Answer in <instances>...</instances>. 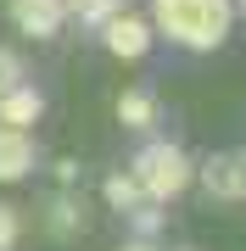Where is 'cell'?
<instances>
[{"label":"cell","mask_w":246,"mask_h":251,"mask_svg":"<svg viewBox=\"0 0 246 251\" xmlns=\"http://www.w3.org/2000/svg\"><path fill=\"white\" fill-rule=\"evenodd\" d=\"M11 90H23V62L11 50H0V95H11Z\"/></svg>","instance_id":"cell-10"},{"label":"cell","mask_w":246,"mask_h":251,"mask_svg":"<svg viewBox=\"0 0 246 251\" xmlns=\"http://www.w3.org/2000/svg\"><path fill=\"white\" fill-rule=\"evenodd\" d=\"M107 45H112V56L135 62V56H146V45H151V28L140 17H129V11H112L107 17Z\"/></svg>","instance_id":"cell-4"},{"label":"cell","mask_w":246,"mask_h":251,"mask_svg":"<svg viewBox=\"0 0 246 251\" xmlns=\"http://www.w3.org/2000/svg\"><path fill=\"white\" fill-rule=\"evenodd\" d=\"M229 17H235L229 0H157V23H163V34L179 39V45H191V50L224 45Z\"/></svg>","instance_id":"cell-1"},{"label":"cell","mask_w":246,"mask_h":251,"mask_svg":"<svg viewBox=\"0 0 246 251\" xmlns=\"http://www.w3.org/2000/svg\"><path fill=\"white\" fill-rule=\"evenodd\" d=\"M11 246H17V212L0 206V251H11Z\"/></svg>","instance_id":"cell-12"},{"label":"cell","mask_w":246,"mask_h":251,"mask_svg":"<svg viewBox=\"0 0 246 251\" xmlns=\"http://www.w3.org/2000/svg\"><path fill=\"white\" fill-rule=\"evenodd\" d=\"M123 251H151V246H123Z\"/></svg>","instance_id":"cell-13"},{"label":"cell","mask_w":246,"mask_h":251,"mask_svg":"<svg viewBox=\"0 0 246 251\" xmlns=\"http://www.w3.org/2000/svg\"><path fill=\"white\" fill-rule=\"evenodd\" d=\"M28 168H34V140L23 134V128H6L0 123V179H28Z\"/></svg>","instance_id":"cell-5"},{"label":"cell","mask_w":246,"mask_h":251,"mask_svg":"<svg viewBox=\"0 0 246 251\" xmlns=\"http://www.w3.org/2000/svg\"><path fill=\"white\" fill-rule=\"evenodd\" d=\"M0 112H6V128H28L39 117V95L34 90H11V95H0Z\"/></svg>","instance_id":"cell-7"},{"label":"cell","mask_w":246,"mask_h":251,"mask_svg":"<svg viewBox=\"0 0 246 251\" xmlns=\"http://www.w3.org/2000/svg\"><path fill=\"white\" fill-rule=\"evenodd\" d=\"M107 201L118 206V212H135V206L146 201V190L135 184V173H112V179H107Z\"/></svg>","instance_id":"cell-8"},{"label":"cell","mask_w":246,"mask_h":251,"mask_svg":"<svg viewBox=\"0 0 246 251\" xmlns=\"http://www.w3.org/2000/svg\"><path fill=\"white\" fill-rule=\"evenodd\" d=\"M79 6V17H90V23H107L112 11H118V0H73Z\"/></svg>","instance_id":"cell-11"},{"label":"cell","mask_w":246,"mask_h":251,"mask_svg":"<svg viewBox=\"0 0 246 251\" xmlns=\"http://www.w3.org/2000/svg\"><path fill=\"white\" fill-rule=\"evenodd\" d=\"M62 11H67V0H11V23L34 39H51L62 28Z\"/></svg>","instance_id":"cell-3"},{"label":"cell","mask_w":246,"mask_h":251,"mask_svg":"<svg viewBox=\"0 0 246 251\" xmlns=\"http://www.w3.org/2000/svg\"><path fill=\"white\" fill-rule=\"evenodd\" d=\"M151 112H157V106H151V95H140V90L118 100V117H123V123H135V128H146V123H151Z\"/></svg>","instance_id":"cell-9"},{"label":"cell","mask_w":246,"mask_h":251,"mask_svg":"<svg viewBox=\"0 0 246 251\" xmlns=\"http://www.w3.org/2000/svg\"><path fill=\"white\" fill-rule=\"evenodd\" d=\"M207 190L219 201H241V151H224L207 162Z\"/></svg>","instance_id":"cell-6"},{"label":"cell","mask_w":246,"mask_h":251,"mask_svg":"<svg viewBox=\"0 0 246 251\" xmlns=\"http://www.w3.org/2000/svg\"><path fill=\"white\" fill-rule=\"evenodd\" d=\"M135 184L146 190V201H173L191 184V162H185L179 145H146L135 162Z\"/></svg>","instance_id":"cell-2"}]
</instances>
